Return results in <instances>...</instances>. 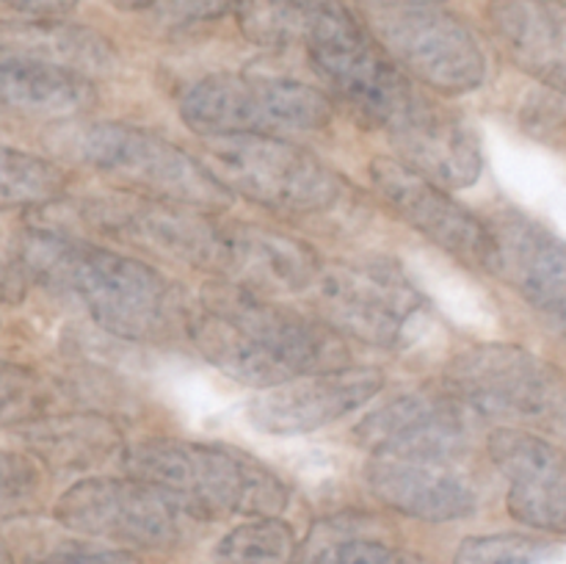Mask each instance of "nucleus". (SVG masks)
<instances>
[{
  "mask_svg": "<svg viewBox=\"0 0 566 564\" xmlns=\"http://www.w3.org/2000/svg\"><path fill=\"white\" fill-rule=\"evenodd\" d=\"M186 335L221 374L263 390L348 365L346 341L329 324L219 276L191 302Z\"/></svg>",
  "mask_w": 566,
  "mask_h": 564,
  "instance_id": "1",
  "label": "nucleus"
},
{
  "mask_svg": "<svg viewBox=\"0 0 566 564\" xmlns=\"http://www.w3.org/2000/svg\"><path fill=\"white\" fill-rule=\"evenodd\" d=\"M22 274L72 296L122 341H164L188 332L191 299L158 269L66 232L31 227L17 238Z\"/></svg>",
  "mask_w": 566,
  "mask_h": 564,
  "instance_id": "2",
  "label": "nucleus"
},
{
  "mask_svg": "<svg viewBox=\"0 0 566 564\" xmlns=\"http://www.w3.org/2000/svg\"><path fill=\"white\" fill-rule=\"evenodd\" d=\"M122 464L197 520L276 518L287 506L280 476L249 453L188 440H149L125 448Z\"/></svg>",
  "mask_w": 566,
  "mask_h": 564,
  "instance_id": "3",
  "label": "nucleus"
},
{
  "mask_svg": "<svg viewBox=\"0 0 566 564\" xmlns=\"http://www.w3.org/2000/svg\"><path fill=\"white\" fill-rule=\"evenodd\" d=\"M59 147L72 160L99 171L136 197L186 205L205 213H219L232 202V194L202 160L144 127L88 122L64 130Z\"/></svg>",
  "mask_w": 566,
  "mask_h": 564,
  "instance_id": "4",
  "label": "nucleus"
},
{
  "mask_svg": "<svg viewBox=\"0 0 566 564\" xmlns=\"http://www.w3.org/2000/svg\"><path fill=\"white\" fill-rule=\"evenodd\" d=\"M315 72L365 125L390 130L420 97L401 66L363 31L340 0H326L304 20L302 39Z\"/></svg>",
  "mask_w": 566,
  "mask_h": 564,
  "instance_id": "5",
  "label": "nucleus"
},
{
  "mask_svg": "<svg viewBox=\"0 0 566 564\" xmlns=\"http://www.w3.org/2000/svg\"><path fill=\"white\" fill-rule=\"evenodd\" d=\"M446 390L473 412L566 437V370L514 343H481L446 368Z\"/></svg>",
  "mask_w": 566,
  "mask_h": 564,
  "instance_id": "6",
  "label": "nucleus"
},
{
  "mask_svg": "<svg viewBox=\"0 0 566 564\" xmlns=\"http://www.w3.org/2000/svg\"><path fill=\"white\" fill-rule=\"evenodd\" d=\"M199 160L227 191L276 213H324L343 197V180L335 169L276 136H213Z\"/></svg>",
  "mask_w": 566,
  "mask_h": 564,
  "instance_id": "7",
  "label": "nucleus"
},
{
  "mask_svg": "<svg viewBox=\"0 0 566 564\" xmlns=\"http://www.w3.org/2000/svg\"><path fill=\"white\" fill-rule=\"evenodd\" d=\"M180 116L205 138L238 133L321 130L332 122L324 92L291 77L221 72L193 83L180 100Z\"/></svg>",
  "mask_w": 566,
  "mask_h": 564,
  "instance_id": "8",
  "label": "nucleus"
},
{
  "mask_svg": "<svg viewBox=\"0 0 566 564\" xmlns=\"http://www.w3.org/2000/svg\"><path fill=\"white\" fill-rule=\"evenodd\" d=\"M363 9L381 48L426 86L468 94L486 81L479 39L440 0H363Z\"/></svg>",
  "mask_w": 566,
  "mask_h": 564,
  "instance_id": "9",
  "label": "nucleus"
},
{
  "mask_svg": "<svg viewBox=\"0 0 566 564\" xmlns=\"http://www.w3.org/2000/svg\"><path fill=\"white\" fill-rule=\"evenodd\" d=\"M321 321L365 346L392 348L409 321L423 310V296L392 260L329 263L310 285Z\"/></svg>",
  "mask_w": 566,
  "mask_h": 564,
  "instance_id": "10",
  "label": "nucleus"
},
{
  "mask_svg": "<svg viewBox=\"0 0 566 564\" xmlns=\"http://www.w3.org/2000/svg\"><path fill=\"white\" fill-rule=\"evenodd\" d=\"M55 520L75 534L164 551L180 540V509L138 479H81L61 492Z\"/></svg>",
  "mask_w": 566,
  "mask_h": 564,
  "instance_id": "11",
  "label": "nucleus"
},
{
  "mask_svg": "<svg viewBox=\"0 0 566 564\" xmlns=\"http://www.w3.org/2000/svg\"><path fill=\"white\" fill-rule=\"evenodd\" d=\"M83 221L103 236L133 243L149 254L166 260H182L188 265L216 274L224 247L227 224L208 219L197 208L158 202V199H94L81 210Z\"/></svg>",
  "mask_w": 566,
  "mask_h": 564,
  "instance_id": "12",
  "label": "nucleus"
},
{
  "mask_svg": "<svg viewBox=\"0 0 566 564\" xmlns=\"http://www.w3.org/2000/svg\"><path fill=\"white\" fill-rule=\"evenodd\" d=\"M368 175L379 197L429 241L451 252L462 263L495 271L497 247L490 221H481L473 210L446 194V188L426 180L396 158H374Z\"/></svg>",
  "mask_w": 566,
  "mask_h": 564,
  "instance_id": "13",
  "label": "nucleus"
},
{
  "mask_svg": "<svg viewBox=\"0 0 566 564\" xmlns=\"http://www.w3.org/2000/svg\"><path fill=\"white\" fill-rule=\"evenodd\" d=\"M470 409L451 390H420L374 409L354 437L374 457L453 462L470 442Z\"/></svg>",
  "mask_w": 566,
  "mask_h": 564,
  "instance_id": "14",
  "label": "nucleus"
},
{
  "mask_svg": "<svg viewBox=\"0 0 566 564\" xmlns=\"http://www.w3.org/2000/svg\"><path fill=\"white\" fill-rule=\"evenodd\" d=\"M381 387L385 374L379 368L343 365L265 387L249 404V420L269 435H307L357 412Z\"/></svg>",
  "mask_w": 566,
  "mask_h": 564,
  "instance_id": "15",
  "label": "nucleus"
},
{
  "mask_svg": "<svg viewBox=\"0 0 566 564\" xmlns=\"http://www.w3.org/2000/svg\"><path fill=\"white\" fill-rule=\"evenodd\" d=\"M486 451L509 481V514L536 531L566 534V451L520 426L492 431Z\"/></svg>",
  "mask_w": 566,
  "mask_h": 564,
  "instance_id": "16",
  "label": "nucleus"
},
{
  "mask_svg": "<svg viewBox=\"0 0 566 564\" xmlns=\"http://www.w3.org/2000/svg\"><path fill=\"white\" fill-rule=\"evenodd\" d=\"M398 160L442 188H468L484 171L479 136L459 116L418 97L390 127Z\"/></svg>",
  "mask_w": 566,
  "mask_h": 564,
  "instance_id": "17",
  "label": "nucleus"
},
{
  "mask_svg": "<svg viewBox=\"0 0 566 564\" xmlns=\"http://www.w3.org/2000/svg\"><path fill=\"white\" fill-rule=\"evenodd\" d=\"M324 269L321 254L307 241L254 224H227L216 276L254 293L310 291Z\"/></svg>",
  "mask_w": 566,
  "mask_h": 564,
  "instance_id": "18",
  "label": "nucleus"
},
{
  "mask_svg": "<svg viewBox=\"0 0 566 564\" xmlns=\"http://www.w3.org/2000/svg\"><path fill=\"white\" fill-rule=\"evenodd\" d=\"M497 260L492 274L542 313L566 321V241L528 216L501 213L490 221Z\"/></svg>",
  "mask_w": 566,
  "mask_h": 564,
  "instance_id": "19",
  "label": "nucleus"
},
{
  "mask_svg": "<svg viewBox=\"0 0 566 564\" xmlns=\"http://www.w3.org/2000/svg\"><path fill=\"white\" fill-rule=\"evenodd\" d=\"M365 484L385 506L426 523H448L475 512L473 484L451 462L374 457L365 464Z\"/></svg>",
  "mask_w": 566,
  "mask_h": 564,
  "instance_id": "20",
  "label": "nucleus"
},
{
  "mask_svg": "<svg viewBox=\"0 0 566 564\" xmlns=\"http://www.w3.org/2000/svg\"><path fill=\"white\" fill-rule=\"evenodd\" d=\"M0 59H25L77 75H108L116 53L103 33L64 20H0Z\"/></svg>",
  "mask_w": 566,
  "mask_h": 564,
  "instance_id": "21",
  "label": "nucleus"
},
{
  "mask_svg": "<svg viewBox=\"0 0 566 564\" xmlns=\"http://www.w3.org/2000/svg\"><path fill=\"white\" fill-rule=\"evenodd\" d=\"M490 28L503 53L542 77L566 72V6L556 0H492Z\"/></svg>",
  "mask_w": 566,
  "mask_h": 564,
  "instance_id": "22",
  "label": "nucleus"
},
{
  "mask_svg": "<svg viewBox=\"0 0 566 564\" xmlns=\"http://www.w3.org/2000/svg\"><path fill=\"white\" fill-rule=\"evenodd\" d=\"M33 457L53 470H88L125 453L119 426L97 412L44 415L20 429Z\"/></svg>",
  "mask_w": 566,
  "mask_h": 564,
  "instance_id": "23",
  "label": "nucleus"
},
{
  "mask_svg": "<svg viewBox=\"0 0 566 564\" xmlns=\"http://www.w3.org/2000/svg\"><path fill=\"white\" fill-rule=\"evenodd\" d=\"M97 103L92 77L25 59H0V105L31 116L70 119Z\"/></svg>",
  "mask_w": 566,
  "mask_h": 564,
  "instance_id": "24",
  "label": "nucleus"
},
{
  "mask_svg": "<svg viewBox=\"0 0 566 564\" xmlns=\"http://www.w3.org/2000/svg\"><path fill=\"white\" fill-rule=\"evenodd\" d=\"M293 564H426L390 540L376 518L340 512L318 520L307 540L296 547Z\"/></svg>",
  "mask_w": 566,
  "mask_h": 564,
  "instance_id": "25",
  "label": "nucleus"
},
{
  "mask_svg": "<svg viewBox=\"0 0 566 564\" xmlns=\"http://www.w3.org/2000/svg\"><path fill=\"white\" fill-rule=\"evenodd\" d=\"M66 175L50 160L0 144V210L44 208L64 197Z\"/></svg>",
  "mask_w": 566,
  "mask_h": 564,
  "instance_id": "26",
  "label": "nucleus"
},
{
  "mask_svg": "<svg viewBox=\"0 0 566 564\" xmlns=\"http://www.w3.org/2000/svg\"><path fill=\"white\" fill-rule=\"evenodd\" d=\"M296 534L280 518H254L232 529L216 547L219 564H293Z\"/></svg>",
  "mask_w": 566,
  "mask_h": 564,
  "instance_id": "27",
  "label": "nucleus"
},
{
  "mask_svg": "<svg viewBox=\"0 0 566 564\" xmlns=\"http://www.w3.org/2000/svg\"><path fill=\"white\" fill-rule=\"evenodd\" d=\"M48 404L50 387L36 370L0 363V429H22L44 418Z\"/></svg>",
  "mask_w": 566,
  "mask_h": 564,
  "instance_id": "28",
  "label": "nucleus"
},
{
  "mask_svg": "<svg viewBox=\"0 0 566 564\" xmlns=\"http://www.w3.org/2000/svg\"><path fill=\"white\" fill-rule=\"evenodd\" d=\"M42 464L36 457L20 451H0V518H11L39 498Z\"/></svg>",
  "mask_w": 566,
  "mask_h": 564,
  "instance_id": "29",
  "label": "nucleus"
},
{
  "mask_svg": "<svg viewBox=\"0 0 566 564\" xmlns=\"http://www.w3.org/2000/svg\"><path fill=\"white\" fill-rule=\"evenodd\" d=\"M542 556L539 542L520 534L468 536L453 553V564H536Z\"/></svg>",
  "mask_w": 566,
  "mask_h": 564,
  "instance_id": "30",
  "label": "nucleus"
},
{
  "mask_svg": "<svg viewBox=\"0 0 566 564\" xmlns=\"http://www.w3.org/2000/svg\"><path fill=\"white\" fill-rule=\"evenodd\" d=\"M249 0H158L153 14L166 28H191L199 22L241 17Z\"/></svg>",
  "mask_w": 566,
  "mask_h": 564,
  "instance_id": "31",
  "label": "nucleus"
},
{
  "mask_svg": "<svg viewBox=\"0 0 566 564\" xmlns=\"http://www.w3.org/2000/svg\"><path fill=\"white\" fill-rule=\"evenodd\" d=\"M39 564H142V562L127 551H81V547H72V551L53 553V556H48Z\"/></svg>",
  "mask_w": 566,
  "mask_h": 564,
  "instance_id": "32",
  "label": "nucleus"
},
{
  "mask_svg": "<svg viewBox=\"0 0 566 564\" xmlns=\"http://www.w3.org/2000/svg\"><path fill=\"white\" fill-rule=\"evenodd\" d=\"M0 3L20 11V14L39 17V20H61L70 11H75L77 0H0Z\"/></svg>",
  "mask_w": 566,
  "mask_h": 564,
  "instance_id": "33",
  "label": "nucleus"
},
{
  "mask_svg": "<svg viewBox=\"0 0 566 564\" xmlns=\"http://www.w3.org/2000/svg\"><path fill=\"white\" fill-rule=\"evenodd\" d=\"M25 293V274L17 265H9L0 260V299L6 302H20Z\"/></svg>",
  "mask_w": 566,
  "mask_h": 564,
  "instance_id": "34",
  "label": "nucleus"
},
{
  "mask_svg": "<svg viewBox=\"0 0 566 564\" xmlns=\"http://www.w3.org/2000/svg\"><path fill=\"white\" fill-rule=\"evenodd\" d=\"M111 3H116L119 9H153L158 0H111Z\"/></svg>",
  "mask_w": 566,
  "mask_h": 564,
  "instance_id": "35",
  "label": "nucleus"
},
{
  "mask_svg": "<svg viewBox=\"0 0 566 564\" xmlns=\"http://www.w3.org/2000/svg\"><path fill=\"white\" fill-rule=\"evenodd\" d=\"M0 564H14V556L3 545H0Z\"/></svg>",
  "mask_w": 566,
  "mask_h": 564,
  "instance_id": "36",
  "label": "nucleus"
}]
</instances>
